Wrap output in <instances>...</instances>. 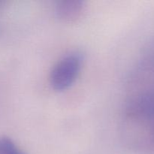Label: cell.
Instances as JSON below:
<instances>
[{
  "label": "cell",
  "instance_id": "7a4b0ae2",
  "mask_svg": "<svg viewBox=\"0 0 154 154\" xmlns=\"http://www.w3.org/2000/svg\"><path fill=\"white\" fill-rule=\"evenodd\" d=\"M84 3L78 0H68L58 2L56 5V14L65 22H73L82 14Z\"/></svg>",
  "mask_w": 154,
  "mask_h": 154
},
{
  "label": "cell",
  "instance_id": "3957f363",
  "mask_svg": "<svg viewBox=\"0 0 154 154\" xmlns=\"http://www.w3.org/2000/svg\"><path fill=\"white\" fill-rule=\"evenodd\" d=\"M0 154H26L11 138L0 137Z\"/></svg>",
  "mask_w": 154,
  "mask_h": 154
},
{
  "label": "cell",
  "instance_id": "6da1fadb",
  "mask_svg": "<svg viewBox=\"0 0 154 154\" xmlns=\"http://www.w3.org/2000/svg\"><path fill=\"white\" fill-rule=\"evenodd\" d=\"M82 64V57L78 53H72L60 60L50 76L53 88L58 91L66 90L75 81Z\"/></svg>",
  "mask_w": 154,
  "mask_h": 154
}]
</instances>
